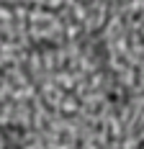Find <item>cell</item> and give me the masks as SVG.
<instances>
[{
    "label": "cell",
    "instance_id": "obj_2",
    "mask_svg": "<svg viewBox=\"0 0 144 149\" xmlns=\"http://www.w3.org/2000/svg\"><path fill=\"white\" fill-rule=\"evenodd\" d=\"M139 149H144V147H139Z\"/></svg>",
    "mask_w": 144,
    "mask_h": 149
},
{
    "label": "cell",
    "instance_id": "obj_1",
    "mask_svg": "<svg viewBox=\"0 0 144 149\" xmlns=\"http://www.w3.org/2000/svg\"><path fill=\"white\" fill-rule=\"evenodd\" d=\"M29 134L21 123H0V149H26Z\"/></svg>",
    "mask_w": 144,
    "mask_h": 149
}]
</instances>
